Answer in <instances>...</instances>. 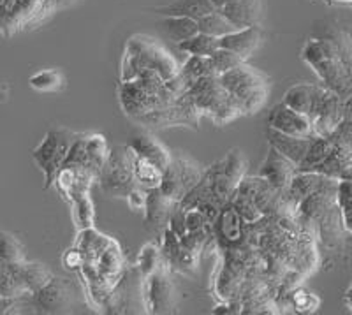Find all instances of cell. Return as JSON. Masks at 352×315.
I'll return each mask as SVG.
<instances>
[{"label": "cell", "mask_w": 352, "mask_h": 315, "mask_svg": "<svg viewBox=\"0 0 352 315\" xmlns=\"http://www.w3.org/2000/svg\"><path fill=\"white\" fill-rule=\"evenodd\" d=\"M303 60L312 65L326 88L347 99L352 96V80L344 67L338 48L331 39H310L303 48Z\"/></svg>", "instance_id": "1"}, {"label": "cell", "mask_w": 352, "mask_h": 315, "mask_svg": "<svg viewBox=\"0 0 352 315\" xmlns=\"http://www.w3.org/2000/svg\"><path fill=\"white\" fill-rule=\"evenodd\" d=\"M122 69H124V81L136 80L146 69L159 72L164 81L171 80L178 72L175 60L169 56V53L164 48H160L153 39H146L143 36L129 39Z\"/></svg>", "instance_id": "2"}, {"label": "cell", "mask_w": 352, "mask_h": 315, "mask_svg": "<svg viewBox=\"0 0 352 315\" xmlns=\"http://www.w3.org/2000/svg\"><path fill=\"white\" fill-rule=\"evenodd\" d=\"M78 138H81L80 132H74L67 127H55L48 131L39 146L32 152L34 160L44 173L46 188L52 187V184L55 182L56 173L62 168L69 150Z\"/></svg>", "instance_id": "3"}, {"label": "cell", "mask_w": 352, "mask_h": 315, "mask_svg": "<svg viewBox=\"0 0 352 315\" xmlns=\"http://www.w3.org/2000/svg\"><path fill=\"white\" fill-rule=\"evenodd\" d=\"M132 157L134 152L129 144L113 148L108 153L104 166L100 168V188L113 197H125L134 187H138L134 171H132Z\"/></svg>", "instance_id": "4"}, {"label": "cell", "mask_w": 352, "mask_h": 315, "mask_svg": "<svg viewBox=\"0 0 352 315\" xmlns=\"http://www.w3.org/2000/svg\"><path fill=\"white\" fill-rule=\"evenodd\" d=\"M203 173V169L192 160L185 157H171L162 175L159 191L173 203H180L185 194L199 182Z\"/></svg>", "instance_id": "5"}, {"label": "cell", "mask_w": 352, "mask_h": 315, "mask_svg": "<svg viewBox=\"0 0 352 315\" xmlns=\"http://www.w3.org/2000/svg\"><path fill=\"white\" fill-rule=\"evenodd\" d=\"M74 296H76V291L69 280L52 276L39 291L30 294V301L37 310L46 312V314H60L71 308Z\"/></svg>", "instance_id": "6"}, {"label": "cell", "mask_w": 352, "mask_h": 315, "mask_svg": "<svg viewBox=\"0 0 352 315\" xmlns=\"http://www.w3.org/2000/svg\"><path fill=\"white\" fill-rule=\"evenodd\" d=\"M268 127L275 129L278 132H284L289 136H298V138H312L314 127L310 118L301 113L294 111L284 102L276 104L275 108L270 111L268 116Z\"/></svg>", "instance_id": "7"}, {"label": "cell", "mask_w": 352, "mask_h": 315, "mask_svg": "<svg viewBox=\"0 0 352 315\" xmlns=\"http://www.w3.org/2000/svg\"><path fill=\"white\" fill-rule=\"evenodd\" d=\"M298 173V166L287 157L282 155L280 152H276L275 148L270 146V152L264 159L263 166L259 169V176L268 182L272 187L284 191L291 184L292 176Z\"/></svg>", "instance_id": "8"}, {"label": "cell", "mask_w": 352, "mask_h": 315, "mask_svg": "<svg viewBox=\"0 0 352 315\" xmlns=\"http://www.w3.org/2000/svg\"><path fill=\"white\" fill-rule=\"evenodd\" d=\"M120 100L124 106L125 113L129 116H143L150 111L162 109V102L157 96H148L143 88L134 80L124 81L120 87Z\"/></svg>", "instance_id": "9"}, {"label": "cell", "mask_w": 352, "mask_h": 315, "mask_svg": "<svg viewBox=\"0 0 352 315\" xmlns=\"http://www.w3.org/2000/svg\"><path fill=\"white\" fill-rule=\"evenodd\" d=\"M263 37L264 34L261 30V25H254V27L238 28L234 32L220 37L219 46L220 48L229 50L232 53H236L238 56L247 60L248 56H252L256 53V50L259 48L261 43H263Z\"/></svg>", "instance_id": "10"}, {"label": "cell", "mask_w": 352, "mask_h": 315, "mask_svg": "<svg viewBox=\"0 0 352 315\" xmlns=\"http://www.w3.org/2000/svg\"><path fill=\"white\" fill-rule=\"evenodd\" d=\"M219 11L236 28L254 27L264 18V0H232Z\"/></svg>", "instance_id": "11"}, {"label": "cell", "mask_w": 352, "mask_h": 315, "mask_svg": "<svg viewBox=\"0 0 352 315\" xmlns=\"http://www.w3.org/2000/svg\"><path fill=\"white\" fill-rule=\"evenodd\" d=\"M127 144L138 155L159 166L162 171H164L166 166L171 160V153L168 152V148L162 143H159V140H155L148 132H138V134L131 136Z\"/></svg>", "instance_id": "12"}, {"label": "cell", "mask_w": 352, "mask_h": 315, "mask_svg": "<svg viewBox=\"0 0 352 315\" xmlns=\"http://www.w3.org/2000/svg\"><path fill=\"white\" fill-rule=\"evenodd\" d=\"M220 85L228 90L229 94H234L241 88L254 87V85H268V76L259 69L252 67L248 64H240L238 67L224 72L219 76Z\"/></svg>", "instance_id": "13"}, {"label": "cell", "mask_w": 352, "mask_h": 315, "mask_svg": "<svg viewBox=\"0 0 352 315\" xmlns=\"http://www.w3.org/2000/svg\"><path fill=\"white\" fill-rule=\"evenodd\" d=\"M268 136L270 146H273L276 152H280L282 155L287 157L289 160L300 166V162L303 160V157L307 155V150L310 146V141L312 138H298V136H289V134H284V132H278L275 129L268 127Z\"/></svg>", "instance_id": "14"}, {"label": "cell", "mask_w": 352, "mask_h": 315, "mask_svg": "<svg viewBox=\"0 0 352 315\" xmlns=\"http://www.w3.org/2000/svg\"><path fill=\"white\" fill-rule=\"evenodd\" d=\"M11 264L14 276H16L20 285L28 294L39 291L44 283H48V280L52 279V273H50L48 268L41 263H27V261H21V263Z\"/></svg>", "instance_id": "15"}, {"label": "cell", "mask_w": 352, "mask_h": 315, "mask_svg": "<svg viewBox=\"0 0 352 315\" xmlns=\"http://www.w3.org/2000/svg\"><path fill=\"white\" fill-rule=\"evenodd\" d=\"M146 298H148V310L150 312H166L171 307L173 299V285L169 282L168 275L162 272H153L148 275V291H146Z\"/></svg>", "instance_id": "16"}, {"label": "cell", "mask_w": 352, "mask_h": 315, "mask_svg": "<svg viewBox=\"0 0 352 315\" xmlns=\"http://www.w3.org/2000/svg\"><path fill=\"white\" fill-rule=\"evenodd\" d=\"M213 9L215 6L212 4V0H173L162 8H155V12L162 17H187L197 21Z\"/></svg>", "instance_id": "17"}, {"label": "cell", "mask_w": 352, "mask_h": 315, "mask_svg": "<svg viewBox=\"0 0 352 315\" xmlns=\"http://www.w3.org/2000/svg\"><path fill=\"white\" fill-rule=\"evenodd\" d=\"M241 217L238 215V212L231 204H226V206L220 208V213L217 217V220L213 222L217 229V236L219 239L222 238L226 243L229 245H234L238 243L243 236V228H241Z\"/></svg>", "instance_id": "18"}, {"label": "cell", "mask_w": 352, "mask_h": 315, "mask_svg": "<svg viewBox=\"0 0 352 315\" xmlns=\"http://www.w3.org/2000/svg\"><path fill=\"white\" fill-rule=\"evenodd\" d=\"M173 203L171 199L162 194L157 188H148V196H146V206H144V217H146V224H152L153 228H160L164 226L169 220V215L173 212Z\"/></svg>", "instance_id": "19"}, {"label": "cell", "mask_w": 352, "mask_h": 315, "mask_svg": "<svg viewBox=\"0 0 352 315\" xmlns=\"http://www.w3.org/2000/svg\"><path fill=\"white\" fill-rule=\"evenodd\" d=\"M157 28L169 41H173L176 44L184 43L188 37H192L194 34L199 32L197 21L187 17H164V20H160L157 23Z\"/></svg>", "instance_id": "20"}, {"label": "cell", "mask_w": 352, "mask_h": 315, "mask_svg": "<svg viewBox=\"0 0 352 315\" xmlns=\"http://www.w3.org/2000/svg\"><path fill=\"white\" fill-rule=\"evenodd\" d=\"M238 102L241 115H252L259 111L268 99V85H254V87L241 88L232 94Z\"/></svg>", "instance_id": "21"}, {"label": "cell", "mask_w": 352, "mask_h": 315, "mask_svg": "<svg viewBox=\"0 0 352 315\" xmlns=\"http://www.w3.org/2000/svg\"><path fill=\"white\" fill-rule=\"evenodd\" d=\"M132 171H134L136 184L143 188H157L162 182V175H164V171L159 166L140 157L136 152L132 157Z\"/></svg>", "instance_id": "22"}, {"label": "cell", "mask_w": 352, "mask_h": 315, "mask_svg": "<svg viewBox=\"0 0 352 315\" xmlns=\"http://www.w3.org/2000/svg\"><path fill=\"white\" fill-rule=\"evenodd\" d=\"M213 74H217L215 69H213V64L212 60H210V56H192L188 55L187 62L184 64V67L178 69V76L184 80V83L187 85V90L188 87L194 83V81H197L199 78H204V76H213ZM219 76V74H217Z\"/></svg>", "instance_id": "23"}, {"label": "cell", "mask_w": 352, "mask_h": 315, "mask_svg": "<svg viewBox=\"0 0 352 315\" xmlns=\"http://www.w3.org/2000/svg\"><path fill=\"white\" fill-rule=\"evenodd\" d=\"M197 27H199V32L206 34V36L217 37V39L238 30V28L219 11V9H213L212 12L206 14V17L199 18V20H197Z\"/></svg>", "instance_id": "24"}, {"label": "cell", "mask_w": 352, "mask_h": 315, "mask_svg": "<svg viewBox=\"0 0 352 315\" xmlns=\"http://www.w3.org/2000/svg\"><path fill=\"white\" fill-rule=\"evenodd\" d=\"M314 90H316V85H294L285 92L282 102L294 111L308 116L310 108H312Z\"/></svg>", "instance_id": "25"}, {"label": "cell", "mask_w": 352, "mask_h": 315, "mask_svg": "<svg viewBox=\"0 0 352 315\" xmlns=\"http://www.w3.org/2000/svg\"><path fill=\"white\" fill-rule=\"evenodd\" d=\"M178 48L192 56H212V53L219 48V39L206 36L203 32H197L192 37H188L187 41L178 44Z\"/></svg>", "instance_id": "26"}, {"label": "cell", "mask_w": 352, "mask_h": 315, "mask_svg": "<svg viewBox=\"0 0 352 315\" xmlns=\"http://www.w3.org/2000/svg\"><path fill=\"white\" fill-rule=\"evenodd\" d=\"M245 166H247V162H245L243 153L236 148V150H231L229 155L222 160V173L220 175L236 188L245 176Z\"/></svg>", "instance_id": "27"}, {"label": "cell", "mask_w": 352, "mask_h": 315, "mask_svg": "<svg viewBox=\"0 0 352 315\" xmlns=\"http://www.w3.org/2000/svg\"><path fill=\"white\" fill-rule=\"evenodd\" d=\"M28 85L37 92H58L64 87V76L56 69H46V71H41L30 76Z\"/></svg>", "instance_id": "28"}, {"label": "cell", "mask_w": 352, "mask_h": 315, "mask_svg": "<svg viewBox=\"0 0 352 315\" xmlns=\"http://www.w3.org/2000/svg\"><path fill=\"white\" fill-rule=\"evenodd\" d=\"M229 204L236 210L238 215L241 217L243 222L254 224L259 219H263V212H261L259 208H257V204L254 203V197L247 196V194H241V192L234 191Z\"/></svg>", "instance_id": "29"}, {"label": "cell", "mask_w": 352, "mask_h": 315, "mask_svg": "<svg viewBox=\"0 0 352 315\" xmlns=\"http://www.w3.org/2000/svg\"><path fill=\"white\" fill-rule=\"evenodd\" d=\"M85 141V150H87L88 159L92 160L94 166L97 169L104 166L106 159H108V143H106L104 136H100V134H85L83 138Z\"/></svg>", "instance_id": "30"}, {"label": "cell", "mask_w": 352, "mask_h": 315, "mask_svg": "<svg viewBox=\"0 0 352 315\" xmlns=\"http://www.w3.org/2000/svg\"><path fill=\"white\" fill-rule=\"evenodd\" d=\"M0 259L6 263H21L25 261L23 245L14 235L0 229Z\"/></svg>", "instance_id": "31"}, {"label": "cell", "mask_w": 352, "mask_h": 315, "mask_svg": "<svg viewBox=\"0 0 352 315\" xmlns=\"http://www.w3.org/2000/svg\"><path fill=\"white\" fill-rule=\"evenodd\" d=\"M240 115L241 111L240 108H238L236 99H234L232 94H228V97H226V99L222 100V102H220L208 116L215 122L217 125H224V124H229V122H232V120Z\"/></svg>", "instance_id": "32"}, {"label": "cell", "mask_w": 352, "mask_h": 315, "mask_svg": "<svg viewBox=\"0 0 352 315\" xmlns=\"http://www.w3.org/2000/svg\"><path fill=\"white\" fill-rule=\"evenodd\" d=\"M210 60H212L213 69H215V72L219 76L220 74H224V72L231 71V69L238 67V65L245 62V60L241 58V56H238L236 53L229 52V50L226 48H220V46L212 53Z\"/></svg>", "instance_id": "33"}, {"label": "cell", "mask_w": 352, "mask_h": 315, "mask_svg": "<svg viewBox=\"0 0 352 315\" xmlns=\"http://www.w3.org/2000/svg\"><path fill=\"white\" fill-rule=\"evenodd\" d=\"M160 261V254L153 245H146V247L141 250L140 254V270L143 272V275H152L157 270Z\"/></svg>", "instance_id": "34"}, {"label": "cell", "mask_w": 352, "mask_h": 315, "mask_svg": "<svg viewBox=\"0 0 352 315\" xmlns=\"http://www.w3.org/2000/svg\"><path fill=\"white\" fill-rule=\"evenodd\" d=\"M184 222L185 228H187V232H196L201 231V229L206 228V219H204L203 213L197 210V208H188V210H184Z\"/></svg>", "instance_id": "35"}, {"label": "cell", "mask_w": 352, "mask_h": 315, "mask_svg": "<svg viewBox=\"0 0 352 315\" xmlns=\"http://www.w3.org/2000/svg\"><path fill=\"white\" fill-rule=\"evenodd\" d=\"M146 196H148V188H143V187H134L131 192H129L125 199H127L129 206L134 210V212H143L144 206H146Z\"/></svg>", "instance_id": "36"}, {"label": "cell", "mask_w": 352, "mask_h": 315, "mask_svg": "<svg viewBox=\"0 0 352 315\" xmlns=\"http://www.w3.org/2000/svg\"><path fill=\"white\" fill-rule=\"evenodd\" d=\"M76 0H55V6L56 9H60V8H67V6L74 4Z\"/></svg>", "instance_id": "37"}, {"label": "cell", "mask_w": 352, "mask_h": 315, "mask_svg": "<svg viewBox=\"0 0 352 315\" xmlns=\"http://www.w3.org/2000/svg\"><path fill=\"white\" fill-rule=\"evenodd\" d=\"M229 2H232V0H212V4L215 6V9L224 8V6H228Z\"/></svg>", "instance_id": "38"}, {"label": "cell", "mask_w": 352, "mask_h": 315, "mask_svg": "<svg viewBox=\"0 0 352 315\" xmlns=\"http://www.w3.org/2000/svg\"><path fill=\"white\" fill-rule=\"evenodd\" d=\"M349 307H351L352 310V292H349Z\"/></svg>", "instance_id": "39"}]
</instances>
